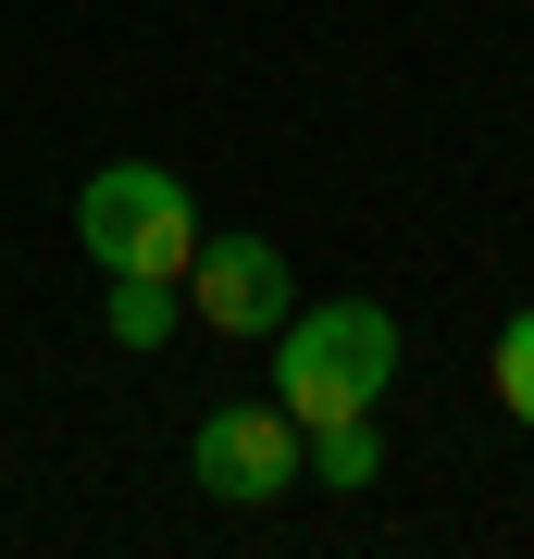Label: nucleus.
<instances>
[{"label":"nucleus","mask_w":534,"mask_h":559,"mask_svg":"<svg viewBox=\"0 0 534 559\" xmlns=\"http://www.w3.org/2000/svg\"><path fill=\"white\" fill-rule=\"evenodd\" d=\"M298 423H286V399H237V411H212L199 423V485H212V498H237V510H261V498H286L298 485Z\"/></svg>","instance_id":"nucleus-3"},{"label":"nucleus","mask_w":534,"mask_h":559,"mask_svg":"<svg viewBox=\"0 0 534 559\" xmlns=\"http://www.w3.org/2000/svg\"><path fill=\"white\" fill-rule=\"evenodd\" d=\"M75 237L99 274H150L175 286L199 261V212H187V175H162V162H99L87 200H75Z\"/></svg>","instance_id":"nucleus-2"},{"label":"nucleus","mask_w":534,"mask_h":559,"mask_svg":"<svg viewBox=\"0 0 534 559\" xmlns=\"http://www.w3.org/2000/svg\"><path fill=\"white\" fill-rule=\"evenodd\" d=\"M397 385V323L373 299H336V311H286V373L274 399L298 436H323V423H360Z\"/></svg>","instance_id":"nucleus-1"},{"label":"nucleus","mask_w":534,"mask_h":559,"mask_svg":"<svg viewBox=\"0 0 534 559\" xmlns=\"http://www.w3.org/2000/svg\"><path fill=\"white\" fill-rule=\"evenodd\" d=\"M112 336H124V348H162V336H175V286L112 274Z\"/></svg>","instance_id":"nucleus-7"},{"label":"nucleus","mask_w":534,"mask_h":559,"mask_svg":"<svg viewBox=\"0 0 534 559\" xmlns=\"http://www.w3.org/2000/svg\"><path fill=\"white\" fill-rule=\"evenodd\" d=\"M485 385H497V411H510V423H534V311H510V323H497Z\"/></svg>","instance_id":"nucleus-5"},{"label":"nucleus","mask_w":534,"mask_h":559,"mask_svg":"<svg viewBox=\"0 0 534 559\" xmlns=\"http://www.w3.org/2000/svg\"><path fill=\"white\" fill-rule=\"evenodd\" d=\"M187 299H199V323H212V336H286L298 286H286V249L224 237V249H199V261H187Z\"/></svg>","instance_id":"nucleus-4"},{"label":"nucleus","mask_w":534,"mask_h":559,"mask_svg":"<svg viewBox=\"0 0 534 559\" xmlns=\"http://www.w3.org/2000/svg\"><path fill=\"white\" fill-rule=\"evenodd\" d=\"M311 473H323V485H373V473H385L373 411H360V423H323V436H311Z\"/></svg>","instance_id":"nucleus-6"}]
</instances>
